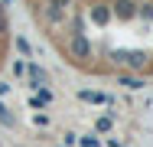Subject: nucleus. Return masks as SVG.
I'll use <instances>...</instances> for the list:
<instances>
[{
  "mask_svg": "<svg viewBox=\"0 0 153 147\" xmlns=\"http://www.w3.org/2000/svg\"><path fill=\"white\" fill-rule=\"evenodd\" d=\"M68 52H72V59H88V56H91V46H88V39H85L82 33H72Z\"/></svg>",
  "mask_w": 153,
  "mask_h": 147,
  "instance_id": "obj_1",
  "label": "nucleus"
},
{
  "mask_svg": "<svg viewBox=\"0 0 153 147\" xmlns=\"http://www.w3.org/2000/svg\"><path fill=\"white\" fill-rule=\"evenodd\" d=\"M30 75H33V85H36V88H39V85H46V82H49V75H46V72H42L39 65H30Z\"/></svg>",
  "mask_w": 153,
  "mask_h": 147,
  "instance_id": "obj_2",
  "label": "nucleus"
},
{
  "mask_svg": "<svg viewBox=\"0 0 153 147\" xmlns=\"http://www.w3.org/2000/svg\"><path fill=\"white\" fill-rule=\"evenodd\" d=\"M82 98H85V101H108V98L98 95V92H82Z\"/></svg>",
  "mask_w": 153,
  "mask_h": 147,
  "instance_id": "obj_3",
  "label": "nucleus"
},
{
  "mask_svg": "<svg viewBox=\"0 0 153 147\" xmlns=\"http://www.w3.org/2000/svg\"><path fill=\"white\" fill-rule=\"evenodd\" d=\"M124 85H130V88H143V82H140V79H121Z\"/></svg>",
  "mask_w": 153,
  "mask_h": 147,
  "instance_id": "obj_4",
  "label": "nucleus"
},
{
  "mask_svg": "<svg viewBox=\"0 0 153 147\" xmlns=\"http://www.w3.org/2000/svg\"><path fill=\"white\" fill-rule=\"evenodd\" d=\"M65 3H68V0H49V7H56V10H62Z\"/></svg>",
  "mask_w": 153,
  "mask_h": 147,
  "instance_id": "obj_5",
  "label": "nucleus"
}]
</instances>
